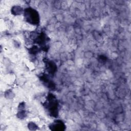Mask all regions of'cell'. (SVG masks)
<instances>
[{
  "label": "cell",
  "mask_w": 131,
  "mask_h": 131,
  "mask_svg": "<svg viewBox=\"0 0 131 131\" xmlns=\"http://www.w3.org/2000/svg\"><path fill=\"white\" fill-rule=\"evenodd\" d=\"M25 16L26 20L32 24H37L39 22V15L37 12L32 8L26 9L25 11Z\"/></svg>",
  "instance_id": "6da1fadb"
}]
</instances>
